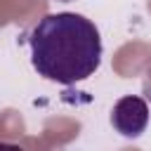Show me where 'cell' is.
Wrapping results in <instances>:
<instances>
[{
	"instance_id": "1",
	"label": "cell",
	"mask_w": 151,
	"mask_h": 151,
	"mask_svg": "<svg viewBox=\"0 0 151 151\" xmlns=\"http://www.w3.org/2000/svg\"><path fill=\"white\" fill-rule=\"evenodd\" d=\"M28 47L38 76L59 85L87 80L101 64L99 28L76 12L45 14L33 26Z\"/></svg>"
},
{
	"instance_id": "2",
	"label": "cell",
	"mask_w": 151,
	"mask_h": 151,
	"mask_svg": "<svg viewBox=\"0 0 151 151\" xmlns=\"http://www.w3.org/2000/svg\"><path fill=\"white\" fill-rule=\"evenodd\" d=\"M111 125L123 137H139L149 125V104L142 97L127 94L113 104Z\"/></svg>"
},
{
	"instance_id": "3",
	"label": "cell",
	"mask_w": 151,
	"mask_h": 151,
	"mask_svg": "<svg viewBox=\"0 0 151 151\" xmlns=\"http://www.w3.org/2000/svg\"><path fill=\"white\" fill-rule=\"evenodd\" d=\"M61 2H68V0H61Z\"/></svg>"
}]
</instances>
